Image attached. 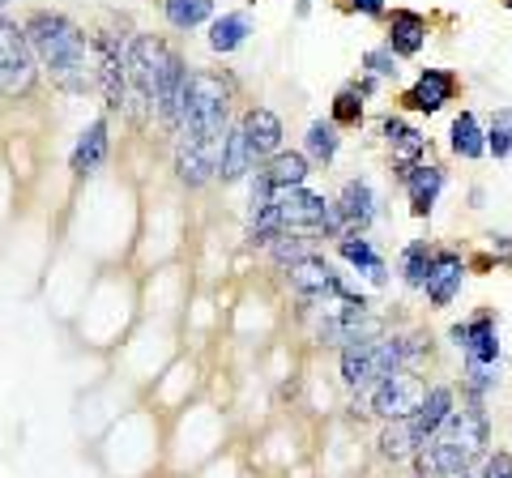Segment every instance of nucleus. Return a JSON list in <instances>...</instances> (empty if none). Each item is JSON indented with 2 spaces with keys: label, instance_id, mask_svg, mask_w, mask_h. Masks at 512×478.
I'll list each match as a JSON object with an SVG mask.
<instances>
[{
  "label": "nucleus",
  "instance_id": "1",
  "mask_svg": "<svg viewBox=\"0 0 512 478\" xmlns=\"http://www.w3.org/2000/svg\"><path fill=\"white\" fill-rule=\"evenodd\" d=\"M26 39H30V52L47 69V77L69 90V94H86L94 86V69H90V52H86V35L77 30L64 13H30L26 22Z\"/></svg>",
  "mask_w": 512,
  "mask_h": 478
},
{
  "label": "nucleus",
  "instance_id": "2",
  "mask_svg": "<svg viewBox=\"0 0 512 478\" xmlns=\"http://www.w3.org/2000/svg\"><path fill=\"white\" fill-rule=\"evenodd\" d=\"M487 453V410L483 402L461 406L448 414V423L414 453V478H457L474 470V461Z\"/></svg>",
  "mask_w": 512,
  "mask_h": 478
},
{
  "label": "nucleus",
  "instance_id": "3",
  "mask_svg": "<svg viewBox=\"0 0 512 478\" xmlns=\"http://www.w3.org/2000/svg\"><path fill=\"white\" fill-rule=\"evenodd\" d=\"M231 86L210 69H192L180 99V133L188 137H227Z\"/></svg>",
  "mask_w": 512,
  "mask_h": 478
},
{
  "label": "nucleus",
  "instance_id": "4",
  "mask_svg": "<svg viewBox=\"0 0 512 478\" xmlns=\"http://www.w3.org/2000/svg\"><path fill=\"white\" fill-rule=\"evenodd\" d=\"M419 355V338H367L342 350V380L350 393H367L376 389L384 376L406 368Z\"/></svg>",
  "mask_w": 512,
  "mask_h": 478
},
{
  "label": "nucleus",
  "instance_id": "5",
  "mask_svg": "<svg viewBox=\"0 0 512 478\" xmlns=\"http://www.w3.org/2000/svg\"><path fill=\"white\" fill-rule=\"evenodd\" d=\"M269 210H274L282 235H329V239L342 235V222H338V214H333V201L312 193L308 184L278 188Z\"/></svg>",
  "mask_w": 512,
  "mask_h": 478
},
{
  "label": "nucleus",
  "instance_id": "6",
  "mask_svg": "<svg viewBox=\"0 0 512 478\" xmlns=\"http://www.w3.org/2000/svg\"><path fill=\"white\" fill-rule=\"evenodd\" d=\"M171 47L154 35H133L124 47V65H128V90H133L137 103H146V111L154 116V94H158V77L167 69Z\"/></svg>",
  "mask_w": 512,
  "mask_h": 478
},
{
  "label": "nucleus",
  "instance_id": "7",
  "mask_svg": "<svg viewBox=\"0 0 512 478\" xmlns=\"http://www.w3.org/2000/svg\"><path fill=\"white\" fill-rule=\"evenodd\" d=\"M124 47L128 43H116V35L99 30L94 35V82H99L103 99L111 111H124L133 103V90H128V65H124Z\"/></svg>",
  "mask_w": 512,
  "mask_h": 478
},
{
  "label": "nucleus",
  "instance_id": "8",
  "mask_svg": "<svg viewBox=\"0 0 512 478\" xmlns=\"http://www.w3.org/2000/svg\"><path fill=\"white\" fill-rule=\"evenodd\" d=\"M427 397V385L419 376H414L410 368H397L380 380L376 389H367V402H372V414H380V419H410L414 410L423 406Z\"/></svg>",
  "mask_w": 512,
  "mask_h": 478
},
{
  "label": "nucleus",
  "instance_id": "9",
  "mask_svg": "<svg viewBox=\"0 0 512 478\" xmlns=\"http://www.w3.org/2000/svg\"><path fill=\"white\" fill-rule=\"evenodd\" d=\"M35 86V52H30L26 30L0 18V90L26 94Z\"/></svg>",
  "mask_w": 512,
  "mask_h": 478
},
{
  "label": "nucleus",
  "instance_id": "10",
  "mask_svg": "<svg viewBox=\"0 0 512 478\" xmlns=\"http://www.w3.org/2000/svg\"><path fill=\"white\" fill-rule=\"evenodd\" d=\"M286 274H291L295 295L308 299V304H325V299H350L355 295L325 257H303V261H295L291 269H286Z\"/></svg>",
  "mask_w": 512,
  "mask_h": 478
},
{
  "label": "nucleus",
  "instance_id": "11",
  "mask_svg": "<svg viewBox=\"0 0 512 478\" xmlns=\"http://www.w3.org/2000/svg\"><path fill=\"white\" fill-rule=\"evenodd\" d=\"M222 141L227 137H188L180 133V146H175V175L188 188H201L218 175V158H222Z\"/></svg>",
  "mask_w": 512,
  "mask_h": 478
},
{
  "label": "nucleus",
  "instance_id": "12",
  "mask_svg": "<svg viewBox=\"0 0 512 478\" xmlns=\"http://www.w3.org/2000/svg\"><path fill=\"white\" fill-rule=\"evenodd\" d=\"M457 350H466V363H495L500 359V325H495V312H474L470 321H461L448 329Z\"/></svg>",
  "mask_w": 512,
  "mask_h": 478
},
{
  "label": "nucleus",
  "instance_id": "13",
  "mask_svg": "<svg viewBox=\"0 0 512 478\" xmlns=\"http://www.w3.org/2000/svg\"><path fill=\"white\" fill-rule=\"evenodd\" d=\"M461 282H466V261H461V252H453V248L431 252V269H427V282H423L431 308L453 304V299L461 295Z\"/></svg>",
  "mask_w": 512,
  "mask_h": 478
},
{
  "label": "nucleus",
  "instance_id": "14",
  "mask_svg": "<svg viewBox=\"0 0 512 478\" xmlns=\"http://www.w3.org/2000/svg\"><path fill=\"white\" fill-rule=\"evenodd\" d=\"M397 180H402V188H406L414 218H427L431 210H436L440 188H444V167H431V163H397Z\"/></svg>",
  "mask_w": 512,
  "mask_h": 478
},
{
  "label": "nucleus",
  "instance_id": "15",
  "mask_svg": "<svg viewBox=\"0 0 512 478\" xmlns=\"http://www.w3.org/2000/svg\"><path fill=\"white\" fill-rule=\"evenodd\" d=\"M457 99V77L448 69H423L419 82H414L406 94H402V107L406 111H423V116H436L444 103Z\"/></svg>",
  "mask_w": 512,
  "mask_h": 478
},
{
  "label": "nucleus",
  "instance_id": "16",
  "mask_svg": "<svg viewBox=\"0 0 512 478\" xmlns=\"http://www.w3.org/2000/svg\"><path fill=\"white\" fill-rule=\"evenodd\" d=\"M239 133H244L256 163H269L282 150V120L269 107H248L244 120H239Z\"/></svg>",
  "mask_w": 512,
  "mask_h": 478
},
{
  "label": "nucleus",
  "instance_id": "17",
  "mask_svg": "<svg viewBox=\"0 0 512 478\" xmlns=\"http://www.w3.org/2000/svg\"><path fill=\"white\" fill-rule=\"evenodd\" d=\"M457 410V397H453V389H448V385H436V389H427V397H423V406L419 410H414L410 414V436H414V444H419V449H423V444L431 440V436H436L440 432V427L448 423V414H453Z\"/></svg>",
  "mask_w": 512,
  "mask_h": 478
},
{
  "label": "nucleus",
  "instance_id": "18",
  "mask_svg": "<svg viewBox=\"0 0 512 478\" xmlns=\"http://www.w3.org/2000/svg\"><path fill=\"white\" fill-rule=\"evenodd\" d=\"M333 214H338L342 231H367V227H372V218H376V193H372V184H367V180H350L342 188V197L333 201Z\"/></svg>",
  "mask_w": 512,
  "mask_h": 478
},
{
  "label": "nucleus",
  "instance_id": "19",
  "mask_svg": "<svg viewBox=\"0 0 512 478\" xmlns=\"http://www.w3.org/2000/svg\"><path fill=\"white\" fill-rule=\"evenodd\" d=\"M423 43H427V18H423V13L393 9V18H389V43H384V47H389L393 56H419Z\"/></svg>",
  "mask_w": 512,
  "mask_h": 478
},
{
  "label": "nucleus",
  "instance_id": "20",
  "mask_svg": "<svg viewBox=\"0 0 512 478\" xmlns=\"http://www.w3.org/2000/svg\"><path fill=\"white\" fill-rule=\"evenodd\" d=\"M261 180L274 188H299V184H308V175H312V158L308 154H295V150H278L269 163H261Z\"/></svg>",
  "mask_w": 512,
  "mask_h": 478
},
{
  "label": "nucleus",
  "instance_id": "21",
  "mask_svg": "<svg viewBox=\"0 0 512 478\" xmlns=\"http://www.w3.org/2000/svg\"><path fill=\"white\" fill-rule=\"evenodd\" d=\"M252 171H256V158H252V150H248L244 133L227 129V141H222V158H218V175H214V180H218V184H239V180H244V175H252Z\"/></svg>",
  "mask_w": 512,
  "mask_h": 478
},
{
  "label": "nucleus",
  "instance_id": "22",
  "mask_svg": "<svg viewBox=\"0 0 512 478\" xmlns=\"http://www.w3.org/2000/svg\"><path fill=\"white\" fill-rule=\"evenodd\" d=\"M338 252H342V261H350L359 274H367L376 286L384 282V257L372 248V239H363V231H342L338 235Z\"/></svg>",
  "mask_w": 512,
  "mask_h": 478
},
{
  "label": "nucleus",
  "instance_id": "23",
  "mask_svg": "<svg viewBox=\"0 0 512 478\" xmlns=\"http://www.w3.org/2000/svg\"><path fill=\"white\" fill-rule=\"evenodd\" d=\"M107 120H94L90 129L77 137V146H73V171L77 175H90V171H99L107 163Z\"/></svg>",
  "mask_w": 512,
  "mask_h": 478
},
{
  "label": "nucleus",
  "instance_id": "24",
  "mask_svg": "<svg viewBox=\"0 0 512 478\" xmlns=\"http://www.w3.org/2000/svg\"><path fill=\"white\" fill-rule=\"evenodd\" d=\"M380 133H384V141H389V150H393L397 163H419V158L427 154V141H423V133H419V129H410L406 120L389 116V120L380 124Z\"/></svg>",
  "mask_w": 512,
  "mask_h": 478
},
{
  "label": "nucleus",
  "instance_id": "25",
  "mask_svg": "<svg viewBox=\"0 0 512 478\" xmlns=\"http://www.w3.org/2000/svg\"><path fill=\"white\" fill-rule=\"evenodd\" d=\"M248 35H252L248 13H222V18L210 26V47L218 56H231V52H239V47L248 43Z\"/></svg>",
  "mask_w": 512,
  "mask_h": 478
},
{
  "label": "nucleus",
  "instance_id": "26",
  "mask_svg": "<svg viewBox=\"0 0 512 478\" xmlns=\"http://www.w3.org/2000/svg\"><path fill=\"white\" fill-rule=\"evenodd\" d=\"M448 137H453L448 146H453L457 158H470V163H474V158H483V154H487V133L478 129L474 111H461V116L453 120V129H448Z\"/></svg>",
  "mask_w": 512,
  "mask_h": 478
},
{
  "label": "nucleus",
  "instance_id": "27",
  "mask_svg": "<svg viewBox=\"0 0 512 478\" xmlns=\"http://www.w3.org/2000/svg\"><path fill=\"white\" fill-rule=\"evenodd\" d=\"M376 444H380V457H384V461H410L414 453H419V444H414L406 419H393V423L380 432Z\"/></svg>",
  "mask_w": 512,
  "mask_h": 478
},
{
  "label": "nucleus",
  "instance_id": "28",
  "mask_svg": "<svg viewBox=\"0 0 512 478\" xmlns=\"http://www.w3.org/2000/svg\"><path fill=\"white\" fill-rule=\"evenodd\" d=\"M163 13L175 30H192L201 22H210L214 13V0H163Z\"/></svg>",
  "mask_w": 512,
  "mask_h": 478
},
{
  "label": "nucleus",
  "instance_id": "29",
  "mask_svg": "<svg viewBox=\"0 0 512 478\" xmlns=\"http://www.w3.org/2000/svg\"><path fill=\"white\" fill-rule=\"evenodd\" d=\"M431 248L427 239H414V244H406L402 252V282L414 286V291H423V282H427V269H431Z\"/></svg>",
  "mask_w": 512,
  "mask_h": 478
},
{
  "label": "nucleus",
  "instance_id": "30",
  "mask_svg": "<svg viewBox=\"0 0 512 478\" xmlns=\"http://www.w3.org/2000/svg\"><path fill=\"white\" fill-rule=\"evenodd\" d=\"M342 129L333 120H316L308 129V158H316V163H333L338 158V146H342Z\"/></svg>",
  "mask_w": 512,
  "mask_h": 478
},
{
  "label": "nucleus",
  "instance_id": "31",
  "mask_svg": "<svg viewBox=\"0 0 512 478\" xmlns=\"http://www.w3.org/2000/svg\"><path fill=\"white\" fill-rule=\"evenodd\" d=\"M487 150L495 158H512V107H500L487 129Z\"/></svg>",
  "mask_w": 512,
  "mask_h": 478
},
{
  "label": "nucleus",
  "instance_id": "32",
  "mask_svg": "<svg viewBox=\"0 0 512 478\" xmlns=\"http://www.w3.org/2000/svg\"><path fill=\"white\" fill-rule=\"evenodd\" d=\"M338 129H359L363 124V94H359V86L355 90H342L338 99H333V116H329Z\"/></svg>",
  "mask_w": 512,
  "mask_h": 478
},
{
  "label": "nucleus",
  "instance_id": "33",
  "mask_svg": "<svg viewBox=\"0 0 512 478\" xmlns=\"http://www.w3.org/2000/svg\"><path fill=\"white\" fill-rule=\"evenodd\" d=\"M269 257H274L278 265L291 269L295 261L312 257V252H308V239H299V235H282V239H274V244H269Z\"/></svg>",
  "mask_w": 512,
  "mask_h": 478
},
{
  "label": "nucleus",
  "instance_id": "34",
  "mask_svg": "<svg viewBox=\"0 0 512 478\" xmlns=\"http://www.w3.org/2000/svg\"><path fill=\"white\" fill-rule=\"evenodd\" d=\"M363 69L372 77H397V56L389 52V47H372V52L363 56Z\"/></svg>",
  "mask_w": 512,
  "mask_h": 478
},
{
  "label": "nucleus",
  "instance_id": "35",
  "mask_svg": "<svg viewBox=\"0 0 512 478\" xmlns=\"http://www.w3.org/2000/svg\"><path fill=\"white\" fill-rule=\"evenodd\" d=\"M466 376H470V393L483 397L487 389H495V363H466Z\"/></svg>",
  "mask_w": 512,
  "mask_h": 478
},
{
  "label": "nucleus",
  "instance_id": "36",
  "mask_svg": "<svg viewBox=\"0 0 512 478\" xmlns=\"http://www.w3.org/2000/svg\"><path fill=\"white\" fill-rule=\"evenodd\" d=\"M478 478H512V453H491L483 461V470H478Z\"/></svg>",
  "mask_w": 512,
  "mask_h": 478
},
{
  "label": "nucleus",
  "instance_id": "37",
  "mask_svg": "<svg viewBox=\"0 0 512 478\" xmlns=\"http://www.w3.org/2000/svg\"><path fill=\"white\" fill-rule=\"evenodd\" d=\"M355 9L363 18H384V0H355Z\"/></svg>",
  "mask_w": 512,
  "mask_h": 478
},
{
  "label": "nucleus",
  "instance_id": "38",
  "mask_svg": "<svg viewBox=\"0 0 512 478\" xmlns=\"http://www.w3.org/2000/svg\"><path fill=\"white\" fill-rule=\"evenodd\" d=\"M457 478H478V470H466V474H457Z\"/></svg>",
  "mask_w": 512,
  "mask_h": 478
},
{
  "label": "nucleus",
  "instance_id": "39",
  "mask_svg": "<svg viewBox=\"0 0 512 478\" xmlns=\"http://www.w3.org/2000/svg\"><path fill=\"white\" fill-rule=\"evenodd\" d=\"M0 5H9V0H0Z\"/></svg>",
  "mask_w": 512,
  "mask_h": 478
},
{
  "label": "nucleus",
  "instance_id": "40",
  "mask_svg": "<svg viewBox=\"0 0 512 478\" xmlns=\"http://www.w3.org/2000/svg\"><path fill=\"white\" fill-rule=\"evenodd\" d=\"M508 9H512V0H508Z\"/></svg>",
  "mask_w": 512,
  "mask_h": 478
}]
</instances>
